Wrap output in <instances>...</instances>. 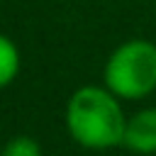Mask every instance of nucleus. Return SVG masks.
Here are the masks:
<instances>
[{"mask_svg":"<svg viewBox=\"0 0 156 156\" xmlns=\"http://www.w3.org/2000/svg\"><path fill=\"white\" fill-rule=\"evenodd\" d=\"M68 136L88 151H107L122 146L127 115L122 100L105 85H80L71 93L63 110Z\"/></svg>","mask_w":156,"mask_h":156,"instance_id":"nucleus-1","label":"nucleus"},{"mask_svg":"<svg viewBox=\"0 0 156 156\" xmlns=\"http://www.w3.org/2000/svg\"><path fill=\"white\" fill-rule=\"evenodd\" d=\"M102 85L122 102H136L156 93V44L151 39H127L117 44L105 66Z\"/></svg>","mask_w":156,"mask_h":156,"instance_id":"nucleus-2","label":"nucleus"},{"mask_svg":"<svg viewBox=\"0 0 156 156\" xmlns=\"http://www.w3.org/2000/svg\"><path fill=\"white\" fill-rule=\"evenodd\" d=\"M122 149L136 156L156 154V107H144L127 117Z\"/></svg>","mask_w":156,"mask_h":156,"instance_id":"nucleus-3","label":"nucleus"},{"mask_svg":"<svg viewBox=\"0 0 156 156\" xmlns=\"http://www.w3.org/2000/svg\"><path fill=\"white\" fill-rule=\"evenodd\" d=\"M20 68H22L20 46L7 34H0V90H5L7 85L17 80Z\"/></svg>","mask_w":156,"mask_h":156,"instance_id":"nucleus-4","label":"nucleus"},{"mask_svg":"<svg viewBox=\"0 0 156 156\" xmlns=\"http://www.w3.org/2000/svg\"><path fill=\"white\" fill-rule=\"evenodd\" d=\"M0 156H44L39 139L29 134H15L0 146Z\"/></svg>","mask_w":156,"mask_h":156,"instance_id":"nucleus-5","label":"nucleus"}]
</instances>
